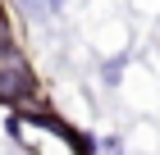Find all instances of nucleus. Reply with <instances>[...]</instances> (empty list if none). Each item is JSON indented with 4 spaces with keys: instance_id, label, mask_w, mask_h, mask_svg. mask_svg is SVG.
Wrapping results in <instances>:
<instances>
[{
    "instance_id": "1",
    "label": "nucleus",
    "mask_w": 160,
    "mask_h": 155,
    "mask_svg": "<svg viewBox=\"0 0 160 155\" xmlns=\"http://www.w3.org/2000/svg\"><path fill=\"white\" fill-rule=\"evenodd\" d=\"M32 96H37L32 69L23 64L18 50H5V55H0V100H5V105H23V100H32Z\"/></svg>"
}]
</instances>
